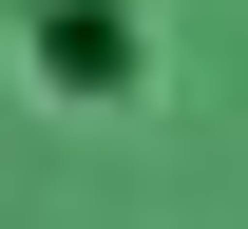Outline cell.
Segmentation results:
<instances>
[{
	"mask_svg": "<svg viewBox=\"0 0 248 229\" xmlns=\"http://www.w3.org/2000/svg\"><path fill=\"white\" fill-rule=\"evenodd\" d=\"M38 58L95 96V76H134V38H115V0H58V19H38Z\"/></svg>",
	"mask_w": 248,
	"mask_h": 229,
	"instance_id": "obj_1",
	"label": "cell"
}]
</instances>
